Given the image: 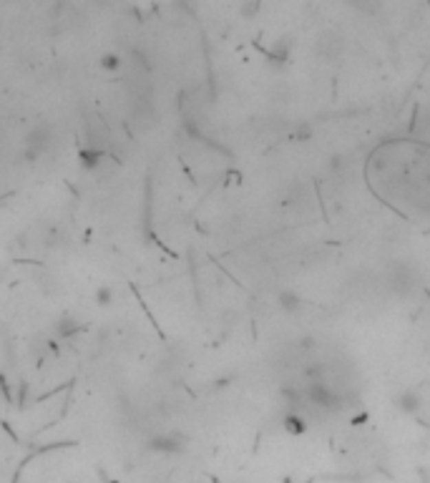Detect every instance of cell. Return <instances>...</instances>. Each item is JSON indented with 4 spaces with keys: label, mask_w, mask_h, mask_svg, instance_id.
Instances as JSON below:
<instances>
[{
    "label": "cell",
    "mask_w": 430,
    "mask_h": 483,
    "mask_svg": "<svg viewBox=\"0 0 430 483\" xmlns=\"http://www.w3.org/2000/svg\"><path fill=\"white\" fill-rule=\"evenodd\" d=\"M111 300H114V290H111V287L101 285L98 290H96V302H98L101 308H109Z\"/></svg>",
    "instance_id": "277c9868"
},
{
    "label": "cell",
    "mask_w": 430,
    "mask_h": 483,
    "mask_svg": "<svg viewBox=\"0 0 430 483\" xmlns=\"http://www.w3.org/2000/svg\"><path fill=\"white\" fill-rule=\"evenodd\" d=\"M80 330V320L76 315H71V312H63V315L56 320V325H53V335L58 337V340H71L73 335H78Z\"/></svg>",
    "instance_id": "7a4b0ae2"
},
{
    "label": "cell",
    "mask_w": 430,
    "mask_h": 483,
    "mask_svg": "<svg viewBox=\"0 0 430 483\" xmlns=\"http://www.w3.org/2000/svg\"><path fill=\"white\" fill-rule=\"evenodd\" d=\"M98 68L106 71V74H116L118 68H121V56L118 53H103L101 58H98Z\"/></svg>",
    "instance_id": "3957f363"
},
{
    "label": "cell",
    "mask_w": 430,
    "mask_h": 483,
    "mask_svg": "<svg viewBox=\"0 0 430 483\" xmlns=\"http://www.w3.org/2000/svg\"><path fill=\"white\" fill-rule=\"evenodd\" d=\"M53 144V126L51 124H36L25 136H23V159L38 161L51 149Z\"/></svg>",
    "instance_id": "6da1fadb"
}]
</instances>
